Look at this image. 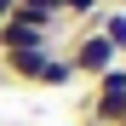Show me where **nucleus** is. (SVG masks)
<instances>
[{"label":"nucleus","instance_id":"obj_8","mask_svg":"<svg viewBox=\"0 0 126 126\" xmlns=\"http://www.w3.org/2000/svg\"><path fill=\"white\" fill-rule=\"evenodd\" d=\"M120 69H126V57H120Z\"/></svg>","mask_w":126,"mask_h":126},{"label":"nucleus","instance_id":"obj_5","mask_svg":"<svg viewBox=\"0 0 126 126\" xmlns=\"http://www.w3.org/2000/svg\"><path fill=\"white\" fill-rule=\"evenodd\" d=\"M86 29H97V34L115 46V57H126V6H103V12L92 17Z\"/></svg>","mask_w":126,"mask_h":126},{"label":"nucleus","instance_id":"obj_3","mask_svg":"<svg viewBox=\"0 0 126 126\" xmlns=\"http://www.w3.org/2000/svg\"><path fill=\"white\" fill-rule=\"evenodd\" d=\"M12 17H17V23H29V29H40V34H52V40L69 34V23L57 17V0H17Z\"/></svg>","mask_w":126,"mask_h":126},{"label":"nucleus","instance_id":"obj_10","mask_svg":"<svg viewBox=\"0 0 126 126\" xmlns=\"http://www.w3.org/2000/svg\"><path fill=\"white\" fill-rule=\"evenodd\" d=\"M120 126H126V120H120Z\"/></svg>","mask_w":126,"mask_h":126},{"label":"nucleus","instance_id":"obj_2","mask_svg":"<svg viewBox=\"0 0 126 126\" xmlns=\"http://www.w3.org/2000/svg\"><path fill=\"white\" fill-rule=\"evenodd\" d=\"M63 52H69V63H75V80H97L109 63H120V57H115V46H109L97 29H75Z\"/></svg>","mask_w":126,"mask_h":126},{"label":"nucleus","instance_id":"obj_4","mask_svg":"<svg viewBox=\"0 0 126 126\" xmlns=\"http://www.w3.org/2000/svg\"><path fill=\"white\" fill-rule=\"evenodd\" d=\"M75 86V63H69V52H52L46 63H40V75H34V92H69Z\"/></svg>","mask_w":126,"mask_h":126},{"label":"nucleus","instance_id":"obj_7","mask_svg":"<svg viewBox=\"0 0 126 126\" xmlns=\"http://www.w3.org/2000/svg\"><path fill=\"white\" fill-rule=\"evenodd\" d=\"M97 6H120V0H97Z\"/></svg>","mask_w":126,"mask_h":126},{"label":"nucleus","instance_id":"obj_6","mask_svg":"<svg viewBox=\"0 0 126 126\" xmlns=\"http://www.w3.org/2000/svg\"><path fill=\"white\" fill-rule=\"evenodd\" d=\"M12 6H17V0H0V29L12 23Z\"/></svg>","mask_w":126,"mask_h":126},{"label":"nucleus","instance_id":"obj_11","mask_svg":"<svg viewBox=\"0 0 126 126\" xmlns=\"http://www.w3.org/2000/svg\"><path fill=\"white\" fill-rule=\"evenodd\" d=\"M69 126H75V120H69Z\"/></svg>","mask_w":126,"mask_h":126},{"label":"nucleus","instance_id":"obj_1","mask_svg":"<svg viewBox=\"0 0 126 126\" xmlns=\"http://www.w3.org/2000/svg\"><path fill=\"white\" fill-rule=\"evenodd\" d=\"M80 120H92V126H120L126 120V69L120 63H109L92 80V92L80 97Z\"/></svg>","mask_w":126,"mask_h":126},{"label":"nucleus","instance_id":"obj_9","mask_svg":"<svg viewBox=\"0 0 126 126\" xmlns=\"http://www.w3.org/2000/svg\"><path fill=\"white\" fill-rule=\"evenodd\" d=\"M120 6H126V0H120Z\"/></svg>","mask_w":126,"mask_h":126}]
</instances>
